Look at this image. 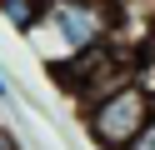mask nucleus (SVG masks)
Returning a JSON list of instances; mask_svg holds the SVG:
<instances>
[{
  "label": "nucleus",
  "instance_id": "2",
  "mask_svg": "<svg viewBox=\"0 0 155 150\" xmlns=\"http://www.w3.org/2000/svg\"><path fill=\"white\" fill-rule=\"evenodd\" d=\"M150 120H155V100L135 80L120 85L115 95H105V100H95V105L80 110V125H85V135H90L95 150H125Z\"/></svg>",
  "mask_w": 155,
  "mask_h": 150
},
{
  "label": "nucleus",
  "instance_id": "6",
  "mask_svg": "<svg viewBox=\"0 0 155 150\" xmlns=\"http://www.w3.org/2000/svg\"><path fill=\"white\" fill-rule=\"evenodd\" d=\"M10 95H15V90H10V75H5V65H0V105H10Z\"/></svg>",
  "mask_w": 155,
  "mask_h": 150
},
{
  "label": "nucleus",
  "instance_id": "3",
  "mask_svg": "<svg viewBox=\"0 0 155 150\" xmlns=\"http://www.w3.org/2000/svg\"><path fill=\"white\" fill-rule=\"evenodd\" d=\"M45 10H50V0H0V20L10 30H20V35H30V30L40 25Z\"/></svg>",
  "mask_w": 155,
  "mask_h": 150
},
{
  "label": "nucleus",
  "instance_id": "4",
  "mask_svg": "<svg viewBox=\"0 0 155 150\" xmlns=\"http://www.w3.org/2000/svg\"><path fill=\"white\" fill-rule=\"evenodd\" d=\"M125 150H155V120H150V125H145V130H140V135H135Z\"/></svg>",
  "mask_w": 155,
  "mask_h": 150
},
{
  "label": "nucleus",
  "instance_id": "1",
  "mask_svg": "<svg viewBox=\"0 0 155 150\" xmlns=\"http://www.w3.org/2000/svg\"><path fill=\"white\" fill-rule=\"evenodd\" d=\"M25 40L40 45L45 65H60V60H70L80 50L110 40V0H50L45 20Z\"/></svg>",
  "mask_w": 155,
  "mask_h": 150
},
{
  "label": "nucleus",
  "instance_id": "5",
  "mask_svg": "<svg viewBox=\"0 0 155 150\" xmlns=\"http://www.w3.org/2000/svg\"><path fill=\"white\" fill-rule=\"evenodd\" d=\"M0 150H25V145H20V135H15L5 120H0Z\"/></svg>",
  "mask_w": 155,
  "mask_h": 150
}]
</instances>
